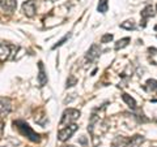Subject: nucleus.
<instances>
[{
    "label": "nucleus",
    "mask_w": 157,
    "mask_h": 147,
    "mask_svg": "<svg viewBox=\"0 0 157 147\" xmlns=\"http://www.w3.org/2000/svg\"><path fill=\"white\" fill-rule=\"evenodd\" d=\"M13 125H14V128H17V130L21 133L22 135H25L28 137L30 141L33 142H39V134H37L36 131H34L30 126H29L25 121H22V120H17V121H14L13 122Z\"/></svg>",
    "instance_id": "1"
},
{
    "label": "nucleus",
    "mask_w": 157,
    "mask_h": 147,
    "mask_svg": "<svg viewBox=\"0 0 157 147\" xmlns=\"http://www.w3.org/2000/svg\"><path fill=\"white\" fill-rule=\"evenodd\" d=\"M78 117H80V111H77L75 108H68L63 112V116H62L59 126H60V128H66V126L73 124Z\"/></svg>",
    "instance_id": "2"
},
{
    "label": "nucleus",
    "mask_w": 157,
    "mask_h": 147,
    "mask_svg": "<svg viewBox=\"0 0 157 147\" xmlns=\"http://www.w3.org/2000/svg\"><path fill=\"white\" fill-rule=\"evenodd\" d=\"M77 128L78 126L76 124H71V125L66 126V128H62L60 131L58 133V139L60 142H66L67 139H70L71 137L73 135V133L77 130Z\"/></svg>",
    "instance_id": "3"
},
{
    "label": "nucleus",
    "mask_w": 157,
    "mask_h": 147,
    "mask_svg": "<svg viewBox=\"0 0 157 147\" xmlns=\"http://www.w3.org/2000/svg\"><path fill=\"white\" fill-rule=\"evenodd\" d=\"M12 109V102L9 98H0V117H6Z\"/></svg>",
    "instance_id": "4"
},
{
    "label": "nucleus",
    "mask_w": 157,
    "mask_h": 147,
    "mask_svg": "<svg viewBox=\"0 0 157 147\" xmlns=\"http://www.w3.org/2000/svg\"><path fill=\"white\" fill-rule=\"evenodd\" d=\"M22 12L28 17H33L36 14V0H28L22 4Z\"/></svg>",
    "instance_id": "5"
},
{
    "label": "nucleus",
    "mask_w": 157,
    "mask_h": 147,
    "mask_svg": "<svg viewBox=\"0 0 157 147\" xmlns=\"http://www.w3.org/2000/svg\"><path fill=\"white\" fill-rule=\"evenodd\" d=\"M100 52H101L100 47H98L97 45H92L89 51H88V53H86V60L88 61H96L98 59V56H100Z\"/></svg>",
    "instance_id": "6"
},
{
    "label": "nucleus",
    "mask_w": 157,
    "mask_h": 147,
    "mask_svg": "<svg viewBox=\"0 0 157 147\" xmlns=\"http://www.w3.org/2000/svg\"><path fill=\"white\" fill-rule=\"evenodd\" d=\"M0 5H2L3 11L12 13L17 7V2L16 0H2V2H0Z\"/></svg>",
    "instance_id": "7"
},
{
    "label": "nucleus",
    "mask_w": 157,
    "mask_h": 147,
    "mask_svg": "<svg viewBox=\"0 0 157 147\" xmlns=\"http://www.w3.org/2000/svg\"><path fill=\"white\" fill-rule=\"evenodd\" d=\"M9 55H11V46H8L4 42H0V63L6 61Z\"/></svg>",
    "instance_id": "8"
},
{
    "label": "nucleus",
    "mask_w": 157,
    "mask_h": 147,
    "mask_svg": "<svg viewBox=\"0 0 157 147\" xmlns=\"http://www.w3.org/2000/svg\"><path fill=\"white\" fill-rule=\"evenodd\" d=\"M38 68H39V73H38V82L39 86H45L47 83V74L45 72V68H43V63L39 61L38 63Z\"/></svg>",
    "instance_id": "9"
},
{
    "label": "nucleus",
    "mask_w": 157,
    "mask_h": 147,
    "mask_svg": "<svg viewBox=\"0 0 157 147\" xmlns=\"http://www.w3.org/2000/svg\"><path fill=\"white\" fill-rule=\"evenodd\" d=\"M143 142H144L143 135H134V137H131V139H128L126 147H140V145Z\"/></svg>",
    "instance_id": "10"
},
{
    "label": "nucleus",
    "mask_w": 157,
    "mask_h": 147,
    "mask_svg": "<svg viewBox=\"0 0 157 147\" xmlns=\"http://www.w3.org/2000/svg\"><path fill=\"white\" fill-rule=\"evenodd\" d=\"M144 89L148 92H157V81L156 80H148L144 85Z\"/></svg>",
    "instance_id": "11"
},
{
    "label": "nucleus",
    "mask_w": 157,
    "mask_h": 147,
    "mask_svg": "<svg viewBox=\"0 0 157 147\" xmlns=\"http://www.w3.org/2000/svg\"><path fill=\"white\" fill-rule=\"evenodd\" d=\"M122 99H123V102L130 107V108H132V109L136 108V102H135V99L132 96H130L128 94L123 92V94H122Z\"/></svg>",
    "instance_id": "12"
},
{
    "label": "nucleus",
    "mask_w": 157,
    "mask_h": 147,
    "mask_svg": "<svg viewBox=\"0 0 157 147\" xmlns=\"http://www.w3.org/2000/svg\"><path fill=\"white\" fill-rule=\"evenodd\" d=\"M17 145H20V142L14 138H6L0 142V147H14Z\"/></svg>",
    "instance_id": "13"
},
{
    "label": "nucleus",
    "mask_w": 157,
    "mask_h": 147,
    "mask_svg": "<svg viewBox=\"0 0 157 147\" xmlns=\"http://www.w3.org/2000/svg\"><path fill=\"white\" fill-rule=\"evenodd\" d=\"M141 18H143L144 20V21H145V20H148L149 17H152V16H153V8H152L151 5H148V7H145L144 9H143V11H141Z\"/></svg>",
    "instance_id": "14"
},
{
    "label": "nucleus",
    "mask_w": 157,
    "mask_h": 147,
    "mask_svg": "<svg viewBox=\"0 0 157 147\" xmlns=\"http://www.w3.org/2000/svg\"><path fill=\"white\" fill-rule=\"evenodd\" d=\"M131 42V39L130 38H123V39H119L117 43H115V50L118 51V50H122V48H124V47H127L128 46V43Z\"/></svg>",
    "instance_id": "15"
},
{
    "label": "nucleus",
    "mask_w": 157,
    "mask_h": 147,
    "mask_svg": "<svg viewBox=\"0 0 157 147\" xmlns=\"http://www.w3.org/2000/svg\"><path fill=\"white\" fill-rule=\"evenodd\" d=\"M107 7H109L107 0H100V2H98V5H97V11L100 13H106L107 12Z\"/></svg>",
    "instance_id": "16"
},
{
    "label": "nucleus",
    "mask_w": 157,
    "mask_h": 147,
    "mask_svg": "<svg viewBox=\"0 0 157 147\" xmlns=\"http://www.w3.org/2000/svg\"><path fill=\"white\" fill-rule=\"evenodd\" d=\"M121 27L126 29V30H134V29H135V22L132 21V20H127V21L121 23Z\"/></svg>",
    "instance_id": "17"
},
{
    "label": "nucleus",
    "mask_w": 157,
    "mask_h": 147,
    "mask_svg": "<svg viewBox=\"0 0 157 147\" xmlns=\"http://www.w3.org/2000/svg\"><path fill=\"white\" fill-rule=\"evenodd\" d=\"M128 139L124 138V137H118V138L114 141V146L115 147H126Z\"/></svg>",
    "instance_id": "18"
},
{
    "label": "nucleus",
    "mask_w": 157,
    "mask_h": 147,
    "mask_svg": "<svg viewBox=\"0 0 157 147\" xmlns=\"http://www.w3.org/2000/svg\"><path fill=\"white\" fill-rule=\"evenodd\" d=\"M70 38H71V34H67V35H66L64 38H62V39H60V41H59V42H58V43H56V45H55V46H54L52 48H54V50H55V48H58V47H60V46L63 45V43H64V42H67V41H68V39H70Z\"/></svg>",
    "instance_id": "19"
},
{
    "label": "nucleus",
    "mask_w": 157,
    "mask_h": 147,
    "mask_svg": "<svg viewBox=\"0 0 157 147\" xmlns=\"http://www.w3.org/2000/svg\"><path fill=\"white\" fill-rule=\"evenodd\" d=\"M110 41H113V34H105V35L101 38V43H107Z\"/></svg>",
    "instance_id": "20"
},
{
    "label": "nucleus",
    "mask_w": 157,
    "mask_h": 147,
    "mask_svg": "<svg viewBox=\"0 0 157 147\" xmlns=\"http://www.w3.org/2000/svg\"><path fill=\"white\" fill-rule=\"evenodd\" d=\"M76 82H77V80L73 76H71L70 78L67 80V87H71V86H73V85H76Z\"/></svg>",
    "instance_id": "21"
},
{
    "label": "nucleus",
    "mask_w": 157,
    "mask_h": 147,
    "mask_svg": "<svg viewBox=\"0 0 157 147\" xmlns=\"http://www.w3.org/2000/svg\"><path fill=\"white\" fill-rule=\"evenodd\" d=\"M63 147H75V146H63Z\"/></svg>",
    "instance_id": "22"
},
{
    "label": "nucleus",
    "mask_w": 157,
    "mask_h": 147,
    "mask_svg": "<svg viewBox=\"0 0 157 147\" xmlns=\"http://www.w3.org/2000/svg\"><path fill=\"white\" fill-rule=\"evenodd\" d=\"M51 2H58V0H51Z\"/></svg>",
    "instance_id": "23"
},
{
    "label": "nucleus",
    "mask_w": 157,
    "mask_h": 147,
    "mask_svg": "<svg viewBox=\"0 0 157 147\" xmlns=\"http://www.w3.org/2000/svg\"><path fill=\"white\" fill-rule=\"evenodd\" d=\"M156 11H157V5H156Z\"/></svg>",
    "instance_id": "24"
},
{
    "label": "nucleus",
    "mask_w": 157,
    "mask_h": 147,
    "mask_svg": "<svg viewBox=\"0 0 157 147\" xmlns=\"http://www.w3.org/2000/svg\"><path fill=\"white\" fill-rule=\"evenodd\" d=\"M0 2H2V0H0Z\"/></svg>",
    "instance_id": "25"
}]
</instances>
